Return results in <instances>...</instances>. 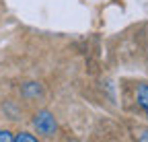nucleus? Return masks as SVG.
Instances as JSON below:
<instances>
[{
	"label": "nucleus",
	"instance_id": "1",
	"mask_svg": "<svg viewBox=\"0 0 148 142\" xmlns=\"http://www.w3.org/2000/svg\"><path fill=\"white\" fill-rule=\"evenodd\" d=\"M33 126L37 128L39 134H45V136H51V134H56V130H58L56 117L49 111H37L35 117H33Z\"/></svg>",
	"mask_w": 148,
	"mask_h": 142
},
{
	"label": "nucleus",
	"instance_id": "2",
	"mask_svg": "<svg viewBox=\"0 0 148 142\" xmlns=\"http://www.w3.org/2000/svg\"><path fill=\"white\" fill-rule=\"evenodd\" d=\"M136 99H138V105H140V107L144 109V113L148 115V82H142V84H138Z\"/></svg>",
	"mask_w": 148,
	"mask_h": 142
},
{
	"label": "nucleus",
	"instance_id": "3",
	"mask_svg": "<svg viewBox=\"0 0 148 142\" xmlns=\"http://www.w3.org/2000/svg\"><path fill=\"white\" fill-rule=\"evenodd\" d=\"M12 142H37V138L35 136H31L29 132H18L16 136H14V140Z\"/></svg>",
	"mask_w": 148,
	"mask_h": 142
},
{
	"label": "nucleus",
	"instance_id": "4",
	"mask_svg": "<svg viewBox=\"0 0 148 142\" xmlns=\"http://www.w3.org/2000/svg\"><path fill=\"white\" fill-rule=\"evenodd\" d=\"M23 93H25L27 97H31V95H39V93H41V86H37V84H27V86L23 88Z\"/></svg>",
	"mask_w": 148,
	"mask_h": 142
},
{
	"label": "nucleus",
	"instance_id": "5",
	"mask_svg": "<svg viewBox=\"0 0 148 142\" xmlns=\"http://www.w3.org/2000/svg\"><path fill=\"white\" fill-rule=\"evenodd\" d=\"M14 140V136L8 132V130H2L0 128V142H12Z\"/></svg>",
	"mask_w": 148,
	"mask_h": 142
},
{
	"label": "nucleus",
	"instance_id": "6",
	"mask_svg": "<svg viewBox=\"0 0 148 142\" xmlns=\"http://www.w3.org/2000/svg\"><path fill=\"white\" fill-rule=\"evenodd\" d=\"M136 140L138 142H148V130H136Z\"/></svg>",
	"mask_w": 148,
	"mask_h": 142
}]
</instances>
